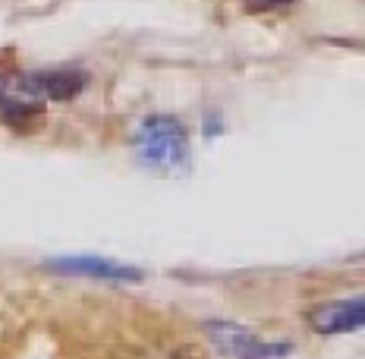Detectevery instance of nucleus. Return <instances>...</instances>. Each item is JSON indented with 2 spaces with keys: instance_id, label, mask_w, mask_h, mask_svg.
Here are the masks:
<instances>
[{
  "instance_id": "5",
  "label": "nucleus",
  "mask_w": 365,
  "mask_h": 359,
  "mask_svg": "<svg viewBox=\"0 0 365 359\" xmlns=\"http://www.w3.org/2000/svg\"><path fill=\"white\" fill-rule=\"evenodd\" d=\"M60 268H70L73 274H91V278H129V268L98 262V258H73V262H60Z\"/></svg>"
},
{
  "instance_id": "4",
  "label": "nucleus",
  "mask_w": 365,
  "mask_h": 359,
  "mask_svg": "<svg viewBox=\"0 0 365 359\" xmlns=\"http://www.w3.org/2000/svg\"><path fill=\"white\" fill-rule=\"evenodd\" d=\"M41 86L48 101H70L86 86V73L79 70H54V73H41Z\"/></svg>"
},
{
  "instance_id": "6",
  "label": "nucleus",
  "mask_w": 365,
  "mask_h": 359,
  "mask_svg": "<svg viewBox=\"0 0 365 359\" xmlns=\"http://www.w3.org/2000/svg\"><path fill=\"white\" fill-rule=\"evenodd\" d=\"M284 4H293V0H249L252 10H274V6H284Z\"/></svg>"
},
{
  "instance_id": "1",
  "label": "nucleus",
  "mask_w": 365,
  "mask_h": 359,
  "mask_svg": "<svg viewBox=\"0 0 365 359\" xmlns=\"http://www.w3.org/2000/svg\"><path fill=\"white\" fill-rule=\"evenodd\" d=\"M135 151L148 167H161V171H177L189 158V139L186 126L177 117H148L135 133Z\"/></svg>"
},
{
  "instance_id": "2",
  "label": "nucleus",
  "mask_w": 365,
  "mask_h": 359,
  "mask_svg": "<svg viewBox=\"0 0 365 359\" xmlns=\"http://www.w3.org/2000/svg\"><path fill=\"white\" fill-rule=\"evenodd\" d=\"M48 104L41 73H0V117L6 123H26Z\"/></svg>"
},
{
  "instance_id": "3",
  "label": "nucleus",
  "mask_w": 365,
  "mask_h": 359,
  "mask_svg": "<svg viewBox=\"0 0 365 359\" xmlns=\"http://www.w3.org/2000/svg\"><path fill=\"white\" fill-rule=\"evenodd\" d=\"M362 325V300L324 303L312 312V328L322 334H344Z\"/></svg>"
}]
</instances>
